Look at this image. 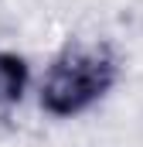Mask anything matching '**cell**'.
<instances>
[{
  "label": "cell",
  "mask_w": 143,
  "mask_h": 147,
  "mask_svg": "<svg viewBox=\"0 0 143 147\" xmlns=\"http://www.w3.org/2000/svg\"><path fill=\"white\" fill-rule=\"evenodd\" d=\"M24 89H27V65H24V58L0 51V113L10 110L14 103H21Z\"/></svg>",
  "instance_id": "obj_2"
},
{
  "label": "cell",
  "mask_w": 143,
  "mask_h": 147,
  "mask_svg": "<svg viewBox=\"0 0 143 147\" xmlns=\"http://www.w3.org/2000/svg\"><path fill=\"white\" fill-rule=\"evenodd\" d=\"M116 75H119V65L109 45L72 41L55 55V62L48 65V72L41 79V89H37L41 110L58 120L78 116V113L92 110L112 89Z\"/></svg>",
  "instance_id": "obj_1"
}]
</instances>
